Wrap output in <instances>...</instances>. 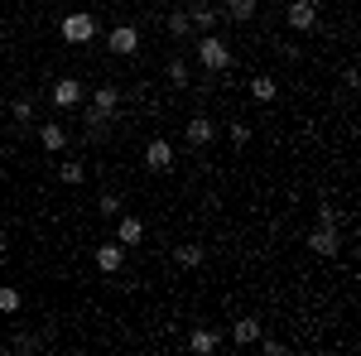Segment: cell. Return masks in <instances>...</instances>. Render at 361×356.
Returning a JSON list of instances; mask_svg holds the SVG:
<instances>
[{"label": "cell", "instance_id": "obj_1", "mask_svg": "<svg viewBox=\"0 0 361 356\" xmlns=\"http://www.w3.org/2000/svg\"><path fill=\"white\" fill-rule=\"evenodd\" d=\"M197 63H202L207 73H226V68H231V49H226V39L202 34V39H197Z\"/></svg>", "mask_w": 361, "mask_h": 356}, {"label": "cell", "instance_id": "obj_2", "mask_svg": "<svg viewBox=\"0 0 361 356\" xmlns=\"http://www.w3.org/2000/svg\"><path fill=\"white\" fill-rule=\"evenodd\" d=\"M63 44H92L97 39V15H63Z\"/></svg>", "mask_w": 361, "mask_h": 356}, {"label": "cell", "instance_id": "obj_3", "mask_svg": "<svg viewBox=\"0 0 361 356\" xmlns=\"http://www.w3.org/2000/svg\"><path fill=\"white\" fill-rule=\"evenodd\" d=\"M82 97H87V87L78 82V78H58V82H54V92H49V102H54L58 111L82 106Z\"/></svg>", "mask_w": 361, "mask_h": 356}, {"label": "cell", "instance_id": "obj_4", "mask_svg": "<svg viewBox=\"0 0 361 356\" xmlns=\"http://www.w3.org/2000/svg\"><path fill=\"white\" fill-rule=\"evenodd\" d=\"M183 140H188L193 149H207V145L217 140V121H212V116H188V125H183Z\"/></svg>", "mask_w": 361, "mask_h": 356}, {"label": "cell", "instance_id": "obj_5", "mask_svg": "<svg viewBox=\"0 0 361 356\" xmlns=\"http://www.w3.org/2000/svg\"><path fill=\"white\" fill-rule=\"evenodd\" d=\"M308 250H313V255H323V260H333L337 250H342L337 226H313V231H308Z\"/></svg>", "mask_w": 361, "mask_h": 356}, {"label": "cell", "instance_id": "obj_6", "mask_svg": "<svg viewBox=\"0 0 361 356\" xmlns=\"http://www.w3.org/2000/svg\"><path fill=\"white\" fill-rule=\"evenodd\" d=\"M188 25L202 29V34H217V25H222V5H207V0L188 5Z\"/></svg>", "mask_w": 361, "mask_h": 356}, {"label": "cell", "instance_id": "obj_7", "mask_svg": "<svg viewBox=\"0 0 361 356\" xmlns=\"http://www.w3.org/2000/svg\"><path fill=\"white\" fill-rule=\"evenodd\" d=\"M284 20H289L294 34H308V29L318 25V5H313V0H289V15H284Z\"/></svg>", "mask_w": 361, "mask_h": 356}, {"label": "cell", "instance_id": "obj_8", "mask_svg": "<svg viewBox=\"0 0 361 356\" xmlns=\"http://www.w3.org/2000/svg\"><path fill=\"white\" fill-rule=\"evenodd\" d=\"M145 168H149V173H169V168H173V145H169V140H149V145H145Z\"/></svg>", "mask_w": 361, "mask_h": 356}, {"label": "cell", "instance_id": "obj_9", "mask_svg": "<svg viewBox=\"0 0 361 356\" xmlns=\"http://www.w3.org/2000/svg\"><path fill=\"white\" fill-rule=\"evenodd\" d=\"M106 49H111V54H121V58H130L140 49V29L135 25H116L111 34H106Z\"/></svg>", "mask_w": 361, "mask_h": 356}, {"label": "cell", "instance_id": "obj_10", "mask_svg": "<svg viewBox=\"0 0 361 356\" xmlns=\"http://www.w3.org/2000/svg\"><path fill=\"white\" fill-rule=\"evenodd\" d=\"M116 241H121L126 250L140 246V241H145V221H140L135 212H121V217H116Z\"/></svg>", "mask_w": 361, "mask_h": 356}, {"label": "cell", "instance_id": "obj_11", "mask_svg": "<svg viewBox=\"0 0 361 356\" xmlns=\"http://www.w3.org/2000/svg\"><path fill=\"white\" fill-rule=\"evenodd\" d=\"M121 265H126V246H121V241H102V246H97V270L121 274Z\"/></svg>", "mask_w": 361, "mask_h": 356}, {"label": "cell", "instance_id": "obj_12", "mask_svg": "<svg viewBox=\"0 0 361 356\" xmlns=\"http://www.w3.org/2000/svg\"><path fill=\"white\" fill-rule=\"evenodd\" d=\"M260 332H265L260 318H236V323H231V342H236V347H255Z\"/></svg>", "mask_w": 361, "mask_h": 356}, {"label": "cell", "instance_id": "obj_13", "mask_svg": "<svg viewBox=\"0 0 361 356\" xmlns=\"http://www.w3.org/2000/svg\"><path fill=\"white\" fill-rule=\"evenodd\" d=\"M217 347H222V332H212V328L188 332V352H193V356H212Z\"/></svg>", "mask_w": 361, "mask_h": 356}, {"label": "cell", "instance_id": "obj_14", "mask_svg": "<svg viewBox=\"0 0 361 356\" xmlns=\"http://www.w3.org/2000/svg\"><path fill=\"white\" fill-rule=\"evenodd\" d=\"M39 145H44L49 154H58V149H68V130H63L58 121H44V125H39Z\"/></svg>", "mask_w": 361, "mask_h": 356}, {"label": "cell", "instance_id": "obj_15", "mask_svg": "<svg viewBox=\"0 0 361 356\" xmlns=\"http://www.w3.org/2000/svg\"><path fill=\"white\" fill-rule=\"evenodd\" d=\"M87 106H97L102 116H116V106H121V87H111V82H106V87H97Z\"/></svg>", "mask_w": 361, "mask_h": 356}, {"label": "cell", "instance_id": "obj_16", "mask_svg": "<svg viewBox=\"0 0 361 356\" xmlns=\"http://www.w3.org/2000/svg\"><path fill=\"white\" fill-rule=\"evenodd\" d=\"M222 20H236V25L255 20V0H226V5H222Z\"/></svg>", "mask_w": 361, "mask_h": 356}, {"label": "cell", "instance_id": "obj_17", "mask_svg": "<svg viewBox=\"0 0 361 356\" xmlns=\"http://www.w3.org/2000/svg\"><path fill=\"white\" fill-rule=\"evenodd\" d=\"M173 260H178V270H197V265L207 260V250L188 241V246H178V250H173Z\"/></svg>", "mask_w": 361, "mask_h": 356}, {"label": "cell", "instance_id": "obj_18", "mask_svg": "<svg viewBox=\"0 0 361 356\" xmlns=\"http://www.w3.org/2000/svg\"><path fill=\"white\" fill-rule=\"evenodd\" d=\"M250 97H255V102H275V97H279L275 78H265V73H260V78H250Z\"/></svg>", "mask_w": 361, "mask_h": 356}, {"label": "cell", "instance_id": "obj_19", "mask_svg": "<svg viewBox=\"0 0 361 356\" xmlns=\"http://www.w3.org/2000/svg\"><path fill=\"white\" fill-rule=\"evenodd\" d=\"M164 73H169V82L178 87V92L193 82V73H188V63H183V58H169V68H164Z\"/></svg>", "mask_w": 361, "mask_h": 356}, {"label": "cell", "instance_id": "obj_20", "mask_svg": "<svg viewBox=\"0 0 361 356\" xmlns=\"http://www.w3.org/2000/svg\"><path fill=\"white\" fill-rule=\"evenodd\" d=\"M82 116H87V130H92V140H106V125H111V116H102L97 106H87Z\"/></svg>", "mask_w": 361, "mask_h": 356}, {"label": "cell", "instance_id": "obj_21", "mask_svg": "<svg viewBox=\"0 0 361 356\" xmlns=\"http://www.w3.org/2000/svg\"><path fill=\"white\" fill-rule=\"evenodd\" d=\"M10 116H15V121H20V125H29V121H34V116H39V102H34V97H20V102H15V106H10Z\"/></svg>", "mask_w": 361, "mask_h": 356}, {"label": "cell", "instance_id": "obj_22", "mask_svg": "<svg viewBox=\"0 0 361 356\" xmlns=\"http://www.w3.org/2000/svg\"><path fill=\"white\" fill-rule=\"evenodd\" d=\"M164 25H169V34H173V39H188V34H193V25H188V10H173Z\"/></svg>", "mask_w": 361, "mask_h": 356}, {"label": "cell", "instance_id": "obj_23", "mask_svg": "<svg viewBox=\"0 0 361 356\" xmlns=\"http://www.w3.org/2000/svg\"><path fill=\"white\" fill-rule=\"evenodd\" d=\"M58 178H63L68 188H78V183H82V178H87V164H73V159H68V164L58 168Z\"/></svg>", "mask_w": 361, "mask_h": 356}, {"label": "cell", "instance_id": "obj_24", "mask_svg": "<svg viewBox=\"0 0 361 356\" xmlns=\"http://www.w3.org/2000/svg\"><path fill=\"white\" fill-rule=\"evenodd\" d=\"M0 313H20V289L0 284Z\"/></svg>", "mask_w": 361, "mask_h": 356}, {"label": "cell", "instance_id": "obj_25", "mask_svg": "<svg viewBox=\"0 0 361 356\" xmlns=\"http://www.w3.org/2000/svg\"><path fill=\"white\" fill-rule=\"evenodd\" d=\"M226 140H231L236 149H246V145H250V125H241V121H236V125H226Z\"/></svg>", "mask_w": 361, "mask_h": 356}, {"label": "cell", "instance_id": "obj_26", "mask_svg": "<svg viewBox=\"0 0 361 356\" xmlns=\"http://www.w3.org/2000/svg\"><path fill=\"white\" fill-rule=\"evenodd\" d=\"M97 207H102V217H121V197H116V192H102Z\"/></svg>", "mask_w": 361, "mask_h": 356}, {"label": "cell", "instance_id": "obj_27", "mask_svg": "<svg viewBox=\"0 0 361 356\" xmlns=\"http://www.w3.org/2000/svg\"><path fill=\"white\" fill-rule=\"evenodd\" d=\"M255 347H260L265 356H284V352H289L284 342H275V337H265V332H260V342H255Z\"/></svg>", "mask_w": 361, "mask_h": 356}, {"label": "cell", "instance_id": "obj_28", "mask_svg": "<svg viewBox=\"0 0 361 356\" xmlns=\"http://www.w3.org/2000/svg\"><path fill=\"white\" fill-rule=\"evenodd\" d=\"M318 226H337V207H333V202L318 207Z\"/></svg>", "mask_w": 361, "mask_h": 356}, {"label": "cell", "instance_id": "obj_29", "mask_svg": "<svg viewBox=\"0 0 361 356\" xmlns=\"http://www.w3.org/2000/svg\"><path fill=\"white\" fill-rule=\"evenodd\" d=\"M15 352H39V337H15Z\"/></svg>", "mask_w": 361, "mask_h": 356}]
</instances>
